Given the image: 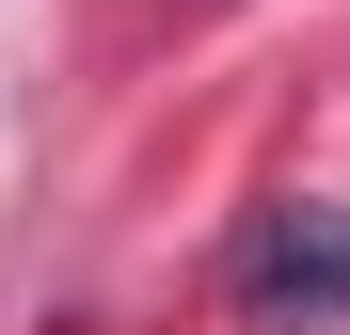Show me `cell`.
Masks as SVG:
<instances>
[{
    "label": "cell",
    "instance_id": "1",
    "mask_svg": "<svg viewBox=\"0 0 350 335\" xmlns=\"http://www.w3.org/2000/svg\"><path fill=\"white\" fill-rule=\"evenodd\" d=\"M239 319H271V335L286 319H350V208L303 192V208L255 223V240H239Z\"/></svg>",
    "mask_w": 350,
    "mask_h": 335
}]
</instances>
